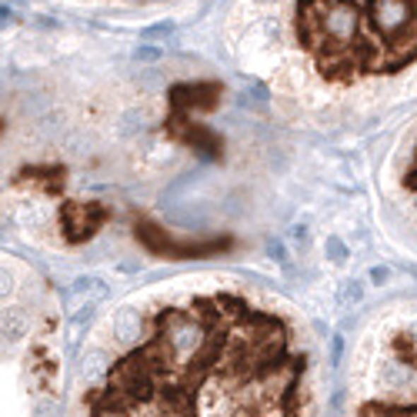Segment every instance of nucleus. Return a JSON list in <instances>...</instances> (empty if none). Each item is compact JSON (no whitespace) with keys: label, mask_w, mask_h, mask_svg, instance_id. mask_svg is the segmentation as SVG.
I'll return each instance as SVG.
<instances>
[{"label":"nucleus","mask_w":417,"mask_h":417,"mask_svg":"<svg viewBox=\"0 0 417 417\" xmlns=\"http://www.w3.org/2000/svg\"><path fill=\"white\" fill-rule=\"evenodd\" d=\"M370 20L384 37H397L411 24V0H370Z\"/></svg>","instance_id":"nucleus-1"},{"label":"nucleus","mask_w":417,"mask_h":417,"mask_svg":"<svg viewBox=\"0 0 417 417\" xmlns=\"http://www.w3.org/2000/svg\"><path fill=\"white\" fill-rule=\"evenodd\" d=\"M354 30H358V11H354V4L337 0L331 11L324 13V34L334 37V40H347V37H354Z\"/></svg>","instance_id":"nucleus-2"},{"label":"nucleus","mask_w":417,"mask_h":417,"mask_svg":"<svg viewBox=\"0 0 417 417\" xmlns=\"http://www.w3.org/2000/svg\"><path fill=\"white\" fill-rule=\"evenodd\" d=\"M170 344H174V351L177 354H191L194 347L201 344V324L191 321V317H177V321L170 324Z\"/></svg>","instance_id":"nucleus-3"},{"label":"nucleus","mask_w":417,"mask_h":417,"mask_svg":"<svg viewBox=\"0 0 417 417\" xmlns=\"http://www.w3.org/2000/svg\"><path fill=\"white\" fill-rule=\"evenodd\" d=\"M381 384L387 391H407V387H417V374L407 364H401V360H384Z\"/></svg>","instance_id":"nucleus-4"},{"label":"nucleus","mask_w":417,"mask_h":417,"mask_svg":"<svg viewBox=\"0 0 417 417\" xmlns=\"http://www.w3.org/2000/svg\"><path fill=\"white\" fill-rule=\"evenodd\" d=\"M114 337L124 341V344H134V341H141V314L131 307H124L114 314Z\"/></svg>","instance_id":"nucleus-5"},{"label":"nucleus","mask_w":417,"mask_h":417,"mask_svg":"<svg viewBox=\"0 0 417 417\" xmlns=\"http://www.w3.org/2000/svg\"><path fill=\"white\" fill-rule=\"evenodd\" d=\"M27 327H30V317H27L20 307L4 310V341H7V344H17L27 334Z\"/></svg>","instance_id":"nucleus-6"},{"label":"nucleus","mask_w":417,"mask_h":417,"mask_svg":"<svg viewBox=\"0 0 417 417\" xmlns=\"http://www.w3.org/2000/svg\"><path fill=\"white\" fill-rule=\"evenodd\" d=\"M143 110L141 107H131V110H124V114H120V120H117V134L120 137H127V134H137L143 127Z\"/></svg>","instance_id":"nucleus-7"},{"label":"nucleus","mask_w":417,"mask_h":417,"mask_svg":"<svg viewBox=\"0 0 417 417\" xmlns=\"http://www.w3.org/2000/svg\"><path fill=\"white\" fill-rule=\"evenodd\" d=\"M64 151H67V154H74V157H83L87 154V151H90V143H87V137H83V134H67V137H64Z\"/></svg>","instance_id":"nucleus-8"},{"label":"nucleus","mask_w":417,"mask_h":417,"mask_svg":"<svg viewBox=\"0 0 417 417\" xmlns=\"http://www.w3.org/2000/svg\"><path fill=\"white\" fill-rule=\"evenodd\" d=\"M324 250H327V257H331L334 264H341L347 257V247L344 244H341V240L337 237H327V244H324Z\"/></svg>","instance_id":"nucleus-9"},{"label":"nucleus","mask_w":417,"mask_h":417,"mask_svg":"<svg viewBox=\"0 0 417 417\" xmlns=\"http://www.w3.org/2000/svg\"><path fill=\"white\" fill-rule=\"evenodd\" d=\"M170 30H174V24H157V27H147V30H143V37H167Z\"/></svg>","instance_id":"nucleus-10"},{"label":"nucleus","mask_w":417,"mask_h":417,"mask_svg":"<svg viewBox=\"0 0 417 417\" xmlns=\"http://www.w3.org/2000/svg\"><path fill=\"white\" fill-rule=\"evenodd\" d=\"M154 57H160L157 47H151V44H147V47H137V60H154Z\"/></svg>","instance_id":"nucleus-11"},{"label":"nucleus","mask_w":417,"mask_h":417,"mask_svg":"<svg viewBox=\"0 0 417 417\" xmlns=\"http://www.w3.org/2000/svg\"><path fill=\"white\" fill-rule=\"evenodd\" d=\"M34 417H54V404H50V401H40Z\"/></svg>","instance_id":"nucleus-12"},{"label":"nucleus","mask_w":417,"mask_h":417,"mask_svg":"<svg viewBox=\"0 0 417 417\" xmlns=\"http://www.w3.org/2000/svg\"><path fill=\"white\" fill-rule=\"evenodd\" d=\"M407 334H411V337H414V341H417V321L411 324V331H407Z\"/></svg>","instance_id":"nucleus-13"},{"label":"nucleus","mask_w":417,"mask_h":417,"mask_svg":"<svg viewBox=\"0 0 417 417\" xmlns=\"http://www.w3.org/2000/svg\"><path fill=\"white\" fill-rule=\"evenodd\" d=\"M264 4H271V0H264Z\"/></svg>","instance_id":"nucleus-14"}]
</instances>
